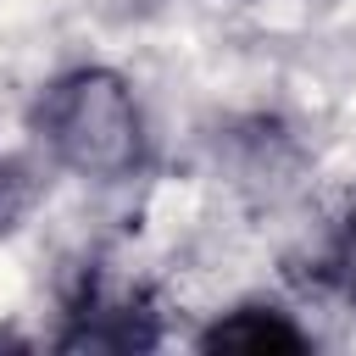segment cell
I'll list each match as a JSON object with an SVG mask.
<instances>
[{
  "mask_svg": "<svg viewBox=\"0 0 356 356\" xmlns=\"http://www.w3.org/2000/svg\"><path fill=\"white\" fill-rule=\"evenodd\" d=\"M206 350H306V334L278 306H234L200 334Z\"/></svg>",
  "mask_w": 356,
  "mask_h": 356,
  "instance_id": "2",
  "label": "cell"
},
{
  "mask_svg": "<svg viewBox=\"0 0 356 356\" xmlns=\"http://www.w3.org/2000/svg\"><path fill=\"white\" fill-rule=\"evenodd\" d=\"M33 128L44 139V150L78 172V178H128L145 161V117L139 100L128 89V78L106 72V67H78L61 72L33 111Z\"/></svg>",
  "mask_w": 356,
  "mask_h": 356,
  "instance_id": "1",
  "label": "cell"
},
{
  "mask_svg": "<svg viewBox=\"0 0 356 356\" xmlns=\"http://www.w3.org/2000/svg\"><path fill=\"white\" fill-rule=\"evenodd\" d=\"M350 295H356V217H350Z\"/></svg>",
  "mask_w": 356,
  "mask_h": 356,
  "instance_id": "3",
  "label": "cell"
}]
</instances>
